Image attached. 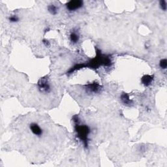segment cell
Instances as JSON below:
<instances>
[{"mask_svg":"<svg viewBox=\"0 0 167 167\" xmlns=\"http://www.w3.org/2000/svg\"><path fill=\"white\" fill-rule=\"evenodd\" d=\"M153 81V76L146 75H144L141 79V82L142 84L145 86H149L152 84Z\"/></svg>","mask_w":167,"mask_h":167,"instance_id":"cell-6","label":"cell"},{"mask_svg":"<svg viewBox=\"0 0 167 167\" xmlns=\"http://www.w3.org/2000/svg\"><path fill=\"white\" fill-rule=\"evenodd\" d=\"M75 122V129L77 137L79 138L80 142H82L84 146L87 147L88 146L89 135L90 133V129L88 125L80 124L77 116L74 118Z\"/></svg>","mask_w":167,"mask_h":167,"instance_id":"cell-1","label":"cell"},{"mask_svg":"<svg viewBox=\"0 0 167 167\" xmlns=\"http://www.w3.org/2000/svg\"><path fill=\"white\" fill-rule=\"evenodd\" d=\"M9 20L11 23H17L20 20V18H19V17L17 14L11 15V16L9 17Z\"/></svg>","mask_w":167,"mask_h":167,"instance_id":"cell-10","label":"cell"},{"mask_svg":"<svg viewBox=\"0 0 167 167\" xmlns=\"http://www.w3.org/2000/svg\"><path fill=\"white\" fill-rule=\"evenodd\" d=\"M31 132L37 137H41L44 134V131L37 123L32 122L29 125Z\"/></svg>","mask_w":167,"mask_h":167,"instance_id":"cell-4","label":"cell"},{"mask_svg":"<svg viewBox=\"0 0 167 167\" xmlns=\"http://www.w3.org/2000/svg\"><path fill=\"white\" fill-rule=\"evenodd\" d=\"M159 67L162 69H166L167 67V60L166 58L162 59L159 61Z\"/></svg>","mask_w":167,"mask_h":167,"instance_id":"cell-11","label":"cell"},{"mask_svg":"<svg viewBox=\"0 0 167 167\" xmlns=\"http://www.w3.org/2000/svg\"><path fill=\"white\" fill-rule=\"evenodd\" d=\"M38 90L42 94H47L51 91V86L46 78H42L38 82Z\"/></svg>","mask_w":167,"mask_h":167,"instance_id":"cell-2","label":"cell"},{"mask_svg":"<svg viewBox=\"0 0 167 167\" xmlns=\"http://www.w3.org/2000/svg\"><path fill=\"white\" fill-rule=\"evenodd\" d=\"M121 100L122 103L124 104H126V105H130L132 104V101L129 99V95H127V94H123L121 96Z\"/></svg>","mask_w":167,"mask_h":167,"instance_id":"cell-9","label":"cell"},{"mask_svg":"<svg viewBox=\"0 0 167 167\" xmlns=\"http://www.w3.org/2000/svg\"><path fill=\"white\" fill-rule=\"evenodd\" d=\"M159 6H160L161 9L162 11H166V9H167L166 2L165 1V0H162V1H160V2H159Z\"/></svg>","mask_w":167,"mask_h":167,"instance_id":"cell-12","label":"cell"},{"mask_svg":"<svg viewBox=\"0 0 167 167\" xmlns=\"http://www.w3.org/2000/svg\"><path fill=\"white\" fill-rule=\"evenodd\" d=\"M69 39H70V41H71V43L73 45H75L79 42L80 36H79V34L77 32H76V31H75V30H73V32H71V33H70Z\"/></svg>","mask_w":167,"mask_h":167,"instance_id":"cell-7","label":"cell"},{"mask_svg":"<svg viewBox=\"0 0 167 167\" xmlns=\"http://www.w3.org/2000/svg\"><path fill=\"white\" fill-rule=\"evenodd\" d=\"M84 5V2L81 0H72L67 3L66 4V7L67 9L70 12H74L76 11L77 10H79Z\"/></svg>","mask_w":167,"mask_h":167,"instance_id":"cell-3","label":"cell"},{"mask_svg":"<svg viewBox=\"0 0 167 167\" xmlns=\"http://www.w3.org/2000/svg\"><path fill=\"white\" fill-rule=\"evenodd\" d=\"M86 90L87 94H97L101 90V86L97 83H93L90 84H88L86 86Z\"/></svg>","mask_w":167,"mask_h":167,"instance_id":"cell-5","label":"cell"},{"mask_svg":"<svg viewBox=\"0 0 167 167\" xmlns=\"http://www.w3.org/2000/svg\"><path fill=\"white\" fill-rule=\"evenodd\" d=\"M47 9L48 12L52 14V15H56L58 13V11H59V8L57 7L56 5L54 4H50L48 6Z\"/></svg>","mask_w":167,"mask_h":167,"instance_id":"cell-8","label":"cell"}]
</instances>
